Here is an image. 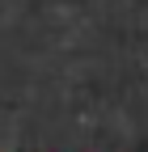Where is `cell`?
<instances>
[{"instance_id": "1", "label": "cell", "mask_w": 148, "mask_h": 152, "mask_svg": "<svg viewBox=\"0 0 148 152\" xmlns=\"http://www.w3.org/2000/svg\"><path fill=\"white\" fill-rule=\"evenodd\" d=\"M0 152H4V148H0Z\"/></svg>"}]
</instances>
